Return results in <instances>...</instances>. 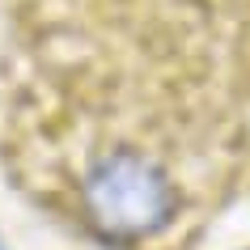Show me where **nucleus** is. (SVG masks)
I'll return each instance as SVG.
<instances>
[{
	"mask_svg": "<svg viewBox=\"0 0 250 250\" xmlns=\"http://www.w3.org/2000/svg\"><path fill=\"white\" fill-rule=\"evenodd\" d=\"M174 204L178 195L166 170L132 148L106 153L81 178L85 221L110 242H145L161 233L174 216Z\"/></svg>",
	"mask_w": 250,
	"mask_h": 250,
	"instance_id": "obj_1",
	"label": "nucleus"
}]
</instances>
